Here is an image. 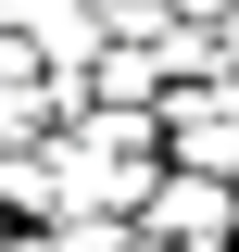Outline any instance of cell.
<instances>
[{"mask_svg": "<svg viewBox=\"0 0 239 252\" xmlns=\"http://www.w3.org/2000/svg\"><path fill=\"white\" fill-rule=\"evenodd\" d=\"M227 51H239V38H227Z\"/></svg>", "mask_w": 239, "mask_h": 252, "instance_id": "obj_1", "label": "cell"}]
</instances>
